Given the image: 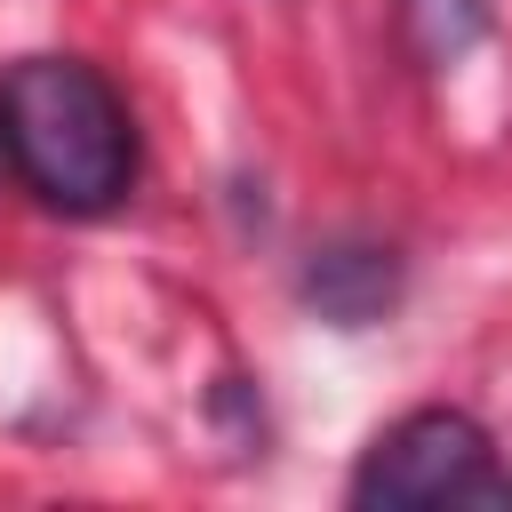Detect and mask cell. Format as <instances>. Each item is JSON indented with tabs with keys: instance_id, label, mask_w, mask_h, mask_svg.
Returning a JSON list of instances; mask_svg holds the SVG:
<instances>
[{
	"instance_id": "6da1fadb",
	"label": "cell",
	"mask_w": 512,
	"mask_h": 512,
	"mask_svg": "<svg viewBox=\"0 0 512 512\" xmlns=\"http://www.w3.org/2000/svg\"><path fill=\"white\" fill-rule=\"evenodd\" d=\"M0 152L64 216H104L136 184V120L80 56H24L0 72Z\"/></svg>"
},
{
	"instance_id": "7a4b0ae2",
	"label": "cell",
	"mask_w": 512,
	"mask_h": 512,
	"mask_svg": "<svg viewBox=\"0 0 512 512\" xmlns=\"http://www.w3.org/2000/svg\"><path fill=\"white\" fill-rule=\"evenodd\" d=\"M352 504L360 512H512V464L496 456L488 424L464 408H408L400 424H384L352 472Z\"/></svg>"
},
{
	"instance_id": "3957f363",
	"label": "cell",
	"mask_w": 512,
	"mask_h": 512,
	"mask_svg": "<svg viewBox=\"0 0 512 512\" xmlns=\"http://www.w3.org/2000/svg\"><path fill=\"white\" fill-rule=\"evenodd\" d=\"M392 296H400V264L376 240H328L304 264V304H320V320L336 328H368Z\"/></svg>"
},
{
	"instance_id": "277c9868",
	"label": "cell",
	"mask_w": 512,
	"mask_h": 512,
	"mask_svg": "<svg viewBox=\"0 0 512 512\" xmlns=\"http://www.w3.org/2000/svg\"><path fill=\"white\" fill-rule=\"evenodd\" d=\"M480 0H400V32L424 64H456L472 40H480Z\"/></svg>"
}]
</instances>
